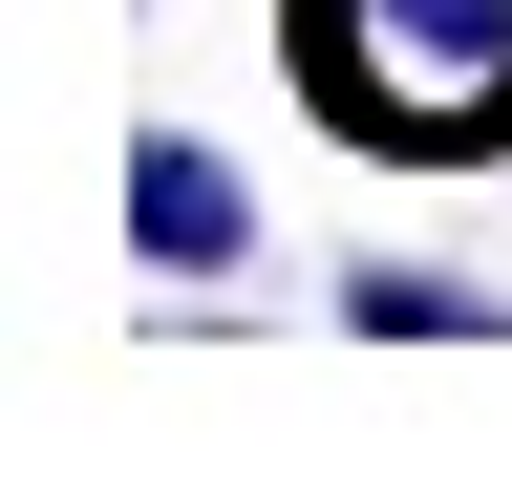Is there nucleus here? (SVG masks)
Segmentation results:
<instances>
[{
  "label": "nucleus",
  "instance_id": "f257e3e1",
  "mask_svg": "<svg viewBox=\"0 0 512 491\" xmlns=\"http://www.w3.org/2000/svg\"><path fill=\"white\" fill-rule=\"evenodd\" d=\"M278 65L384 171H491L512 150V0H278Z\"/></svg>",
  "mask_w": 512,
  "mask_h": 491
},
{
  "label": "nucleus",
  "instance_id": "f03ea898",
  "mask_svg": "<svg viewBox=\"0 0 512 491\" xmlns=\"http://www.w3.org/2000/svg\"><path fill=\"white\" fill-rule=\"evenodd\" d=\"M128 257H150V278H235V257H256V193H235V150H192V129H128Z\"/></svg>",
  "mask_w": 512,
  "mask_h": 491
},
{
  "label": "nucleus",
  "instance_id": "7ed1b4c3",
  "mask_svg": "<svg viewBox=\"0 0 512 491\" xmlns=\"http://www.w3.org/2000/svg\"><path fill=\"white\" fill-rule=\"evenodd\" d=\"M342 321H363V342H470L491 299L448 278V257H363V278H342Z\"/></svg>",
  "mask_w": 512,
  "mask_h": 491
}]
</instances>
